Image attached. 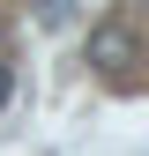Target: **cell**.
<instances>
[{"label": "cell", "instance_id": "1", "mask_svg": "<svg viewBox=\"0 0 149 156\" xmlns=\"http://www.w3.org/2000/svg\"><path fill=\"white\" fill-rule=\"evenodd\" d=\"M89 67L112 74V82H127V74L142 67V37L127 30L119 15H112V23H97V30H89Z\"/></svg>", "mask_w": 149, "mask_h": 156}, {"label": "cell", "instance_id": "2", "mask_svg": "<svg viewBox=\"0 0 149 156\" xmlns=\"http://www.w3.org/2000/svg\"><path fill=\"white\" fill-rule=\"evenodd\" d=\"M8 89H15V67H8V60H0V104H8Z\"/></svg>", "mask_w": 149, "mask_h": 156}, {"label": "cell", "instance_id": "3", "mask_svg": "<svg viewBox=\"0 0 149 156\" xmlns=\"http://www.w3.org/2000/svg\"><path fill=\"white\" fill-rule=\"evenodd\" d=\"M142 8H149V0H142Z\"/></svg>", "mask_w": 149, "mask_h": 156}]
</instances>
